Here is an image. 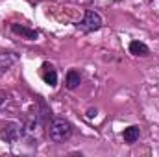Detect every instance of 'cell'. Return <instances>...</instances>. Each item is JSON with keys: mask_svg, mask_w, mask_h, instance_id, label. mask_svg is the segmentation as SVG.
<instances>
[{"mask_svg": "<svg viewBox=\"0 0 159 157\" xmlns=\"http://www.w3.org/2000/svg\"><path fill=\"white\" fill-rule=\"evenodd\" d=\"M48 137H50V141H54L57 144L69 141L72 137V126H70V122H67L63 118H54L52 124H50V128H48Z\"/></svg>", "mask_w": 159, "mask_h": 157, "instance_id": "cell-1", "label": "cell"}, {"mask_svg": "<svg viewBox=\"0 0 159 157\" xmlns=\"http://www.w3.org/2000/svg\"><path fill=\"white\" fill-rule=\"evenodd\" d=\"M102 24H104V20H102L100 13H96V11L89 9V11L85 13L83 20L80 22V30L89 34V32H96V30H100V28H102Z\"/></svg>", "mask_w": 159, "mask_h": 157, "instance_id": "cell-2", "label": "cell"}, {"mask_svg": "<svg viewBox=\"0 0 159 157\" xmlns=\"http://www.w3.org/2000/svg\"><path fill=\"white\" fill-rule=\"evenodd\" d=\"M24 128L20 124H7L4 129H2V139L6 142H17V139L22 135Z\"/></svg>", "mask_w": 159, "mask_h": 157, "instance_id": "cell-3", "label": "cell"}, {"mask_svg": "<svg viewBox=\"0 0 159 157\" xmlns=\"http://www.w3.org/2000/svg\"><path fill=\"white\" fill-rule=\"evenodd\" d=\"M19 61V54L15 52H0V76L6 74Z\"/></svg>", "mask_w": 159, "mask_h": 157, "instance_id": "cell-4", "label": "cell"}, {"mask_svg": "<svg viewBox=\"0 0 159 157\" xmlns=\"http://www.w3.org/2000/svg\"><path fill=\"white\" fill-rule=\"evenodd\" d=\"M41 76H43V79H44L46 85H50V87H56V85H57V72H56V69H54L50 63H43V67H41Z\"/></svg>", "mask_w": 159, "mask_h": 157, "instance_id": "cell-5", "label": "cell"}, {"mask_svg": "<svg viewBox=\"0 0 159 157\" xmlns=\"http://www.w3.org/2000/svg\"><path fill=\"white\" fill-rule=\"evenodd\" d=\"M11 30H13L15 34L22 35V37L30 39V41H35L39 37V34H37L35 30H30V28H26V26H22V24H11Z\"/></svg>", "mask_w": 159, "mask_h": 157, "instance_id": "cell-6", "label": "cell"}, {"mask_svg": "<svg viewBox=\"0 0 159 157\" xmlns=\"http://www.w3.org/2000/svg\"><path fill=\"white\" fill-rule=\"evenodd\" d=\"M129 54L146 57V56L150 54V48H148L144 43H141V41H131V43H129Z\"/></svg>", "mask_w": 159, "mask_h": 157, "instance_id": "cell-7", "label": "cell"}, {"mask_svg": "<svg viewBox=\"0 0 159 157\" xmlns=\"http://www.w3.org/2000/svg\"><path fill=\"white\" fill-rule=\"evenodd\" d=\"M139 135H141L139 126H129V128H126V129H124V133H122V137H124V141H126L128 144L137 142V141H139Z\"/></svg>", "mask_w": 159, "mask_h": 157, "instance_id": "cell-8", "label": "cell"}, {"mask_svg": "<svg viewBox=\"0 0 159 157\" xmlns=\"http://www.w3.org/2000/svg\"><path fill=\"white\" fill-rule=\"evenodd\" d=\"M80 83H81V74L78 70H69L67 72V79H65L67 89H76Z\"/></svg>", "mask_w": 159, "mask_h": 157, "instance_id": "cell-9", "label": "cell"}, {"mask_svg": "<svg viewBox=\"0 0 159 157\" xmlns=\"http://www.w3.org/2000/svg\"><path fill=\"white\" fill-rule=\"evenodd\" d=\"M4 100H6V94L0 91V107H2V104H4Z\"/></svg>", "mask_w": 159, "mask_h": 157, "instance_id": "cell-10", "label": "cell"}]
</instances>
